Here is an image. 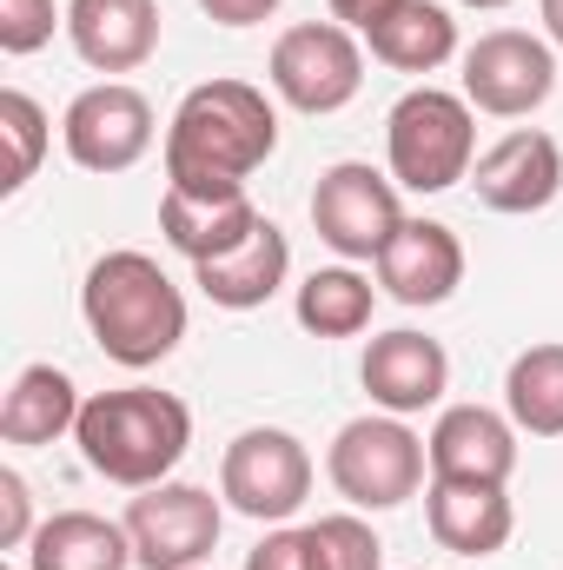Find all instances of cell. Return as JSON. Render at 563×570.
I'll use <instances>...</instances> for the list:
<instances>
[{
    "mask_svg": "<svg viewBox=\"0 0 563 570\" xmlns=\"http://www.w3.org/2000/svg\"><path fill=\"white\" fill-rule=\"evenodd\" d=\"M279 153V114L253 80H206L179 100L166 127V186L179 193H246V179Z\"/></svg>",
    "mask_w": 563,
    "mask_h": 570,
    "instance_id": "6da1fadb",
    "label": "cell"
},
{
    "mask_svg": "<svg viewBox=\"0 0 563 570\" xmlns=\"http://www.w3.org/2000/svg\"><path fill=\"white\" fill-rule=\"evenodd\" d=\"M80 318L113 365L152 372L186 338V292L152 253H107L80 285Z\"/></svg>",
    "mask_w": 563,
    "mask_h": 570,
    "instance_id": "7a4b0ae2",
    "label": "cell"
},
{
    "mask_svg": "<svg viewBox=\"0 0 563 570\" xmlns=\"http://www.w3.org/2000/svg\"><path fill=\"white\" fill-rule=\"evenodd\" d=\"M73 444H80L87 471H100L107 484L146 491V484H166L172 464L186 458V444H192V412H186V399L152 392V385L93 392V399L80 405Z\"/></svg>",
    "mask_w": 563,
    "mask_h": 570,
    "instance_id": "3957f363",
    "label": "cell"
},
{
    "mask_svg": "<svg viewBox=\"0 0 563 570\" xmlns=\"http://www.w3.org/2000/svg\"><path fill=\"white\" fill-rule=\"evenodd\" d=\"M385 159L405 193H451L477 166V114L464 94L412 87L385 120Z\"/></svg>",
    "mask_w": 563,
    "mask_h": 570,
    "instance_id": "277c9868",
    "label": "cell"
},
{
    "mask_svg": "<svg viewBox=\"0 0 563 570\" xmlns=\"http://www.w3.org/2000/svg\"><path fill=\"white\" fill-rule=\"evenodd\" d=\"M424 464H431L424 438L405 419H392V412L352 419L332 438V451H325V478L338 484V498L352 511H392V504L418 498Z\"/></svg>",
    "mask_w": 563,
    "mask_h": 570,
    "instance_id": "5b68a950",
    "label": "cell"
},
{
    "mask_svg": "<svg viewBox=\"0 0 563 570\" xmlns=\"http://www.w3.org/2000/svg\"><path fill=\"white\" fill-rule=\"evenodd\" d=\"M273 94L292 114H338L365 87V47L338 20H298L273 40Z\"/></svg>",
    "mask_w": 563,
    "mask_h": 570,
    "instance_id": "8992f818",
    "label": "cell"
},
{
    "mask_svg": "<svg viewBox=\"0 0 563 570\" xmlns=\"http://www.w3.org/2000/svg\"><path fill=\"white\" fill-rule=\"evenodd\" d=\"M219 498L253 518V524H285L312 498V451L279 425L239 431L219 458Z\"/></svg>",
    "mask_w": 563,
    "mask_h": 570,
    "instance_id": "52a82bcc",
    "label": "cell"
},
{
    "mask_svg": "<svg viewBox=\"0 0 563 570\" xmlns=\"http://www.w3.org/2000/svg\"><path fill=\"white\" fill-rule=\"evenodd\" d=\"M312 226L318 239L338 253V259H372L392 246V233L405 226V206H398V179H385L378 166L365 159H338L318 173L312 186Z\"/></svg>",
    "mask_w": 563,
    "mask_h": 570,
    "instance_id": "ba28073f",
    "label": "cell"
},
{
    "mask_svg": "<svg viewBox=\"0 0 563 570\" xmlns=\"http://www.w3.org/2000/svg\"><path fill=\"white\" fill-rule=\"evenodd\" d=\"M557 94V53L551 40L524 27H491L477 47H464V100L491 120H524Z\"/></svg>",
    "mask_w": 563,
    "mask_h": 570,
    "instance_id": "9c48e42d",
    "label": "cell"
},
{
    "mask_svg": "<svg viewBox=\"0 0 563 570\" xmlns=\"http://www.w3.org/2000/svg\"><path fill=\"white\" fill-rule=\"evenodd\" d=\"M127 538H134V558L146 570H199L219 544V498L206 484H146L140 498L127 504Z\"/></svg>",
    "mask_w": 563,
    "mask_h": 570,
    "instance_id": "30bf717a",
    "label": "cell"
},
{
    "mask_svg": "<svg viewBox=\"0 0 563 570\" xmlns=\"http://www.w3.org/2000/svg\"><path fill=\"white\" fill-rule=\"evenodd\" d=\"M60 140H67V159L87 173H127L152 153V100L127 80H100V87L73 94Z\"/></svg>",
    "mask_w": 563,
    "mask_h": 570,
    "instance_id": "8fae6325",
    "label": "cell"
},
{
    "mask_svg": "<svg viewBox=\"0 0 563 570\" xmlns=\"http://www.w3.org/2000/svg\"><path fill=\"white\" fill-rule=\"evenodd\" d=\"M431 478H464V484H511L517 471V425L511 412L491 405H444L424 438Z\"/></svg>",
    "mask_w": 563,
    "mask_h": 570,
    "instance_id": "7c38bea8",
    "label": "cell"
},
{
    "mask_svg": "<svg viewBox=\"0 0 563 570\" xmlns=\"http://www.w3.org/2000/svg\"><path fill=\"white\" fill-rule=\"evenodd\" d=\"M471 186L491 213H544L563 193V146L537 127H517L491 153H477L471 166Z\"/></svg>",
    "mask_w": 563,
    "mask_h": 570,
    "instance_id": "4fadbf2b",
    "label": "cell"
},
{
    "mask_svg": "<svg viewBox=\"0 0 563 570\" xmlns=\"http://www.w3.org/2000/svg\"><path fill=\"white\" fill-rule=\"evenodd\" d=\"M358 379H365V392H372L378 412H392V419H418V412H431V405L444 399V385H451V358H444L437 338H424V332H405V325H398V332H385V338L365 345Z\"/></svg>",
    "mask_w": 563,
    "mask_h": 570,
    "instance_id": "5bb4252c",
    "label": "cell"
},
{
    "mask_svg": "<svg viewBox=\"0 0 563 570\" xmlns=\"http://www.w3.org/2000/svg\"><path fill=\"white\" fill-rule=\"evenodd\" d=\"M378 285L398 305H444L464 285V246L444 219H405L378 253Z\"/></svg>",
    "mask_w": 563,
    "mask_h": 570,
    "instance_id": "9a60e30c",
    "label": "cell"
},
{
    "mask_svg": "<svg viewBox=\"0 0 563 570\" xmlns=\"http://www.w3.org/2000/svg\"><path fill=\"white\" fill-rule=\"evenodd\" d=\"M67 40L93 73H134L159 47V0H67Z\"/></svg>",
    "mask_w": 563,
    "mask_h": 570,
    "instance_id": "2e32d148",
    "label": "cell"
},
{
    "mask_svg": "<svg viewBox=\"0 0 563 570\" xmlns=\"http://www.w3.org/2000/svg\"><path fill=\"white\" fill-rule=\"evenodd\" d=\"M259 219H266V213L253 206V193H179V186L159 193V233H166V246H172L179 259H192V266H206V259L246 246V239L259 233Z\"/></svg>",
    "mask_w": 563,
    "mask_h": 570,
    "instance_id": "e0dca14e",
    "label": "cell"
},
{
    "mask_svg": "<svg viewBox=\"0 0 563 570\" xmlns=\"http://www.w3.org/2000/svg\"><path fill=\"white\" fill-rule=\"evenodd\" d=\"M424 524L444 551L457 558H491L511 544L517 531V511H511V491L504 484H464V478H431L424 491Z\"/></svg>",
    "mask_w": 563,
    "mask_h": 570,
    "instance_id": "ac0fdd59",
    "label": "cell"
},
{
    "mask_svg": "<svg viewBox=\"0 0 563 570\" xmlns=\"http://www.w3.org/2000/svg\"><path fill=\"white\" fill-rule=\"evenodd\" d=\"M285 273H292V246H285V233L273 219H259V233H253L246 246H233V253L192 266V285H199L213 305H226V312H259V305L285 285Z\"/></svg>",
    "mask_w": 563,
    "mask_h": 570,
    "instance_id": "d6986e66",
    "label": "cell"
},
{
    "mask_svg": "<svg viewBox=\"0 0 563 570\" xmlns=\"http://www.w3.org/2000/svg\"><path fill=\"white\" fill-rule=\"evenodd\" d=\"M134 538L127 524L100 511H53L27 538V570H134Z\"/></svg>",
    "mask_w": 563,
    "mask_h": 570,
    "instance_id": "ffe728a7",
    "label": "cell"
},
{
    "mask_svg": "<svg viewBox=\"0 0 563 570\" xmlns=\"http://www.w3.org/2000/svg\"><path fill=\"white\" fill-rule=\"evenodd\" d=\"M80 385L60 372V365H27L13 385H7V399H0V438L7 444H53V438H67V431L80 425Z\"/></svg>",
    "mask_w": 563,
    "mask_h": 570,
    "instance_id": "44dd1931",
    "label": "cell"
},
{
    "mask_svg": "<svg viewBox=\"0 0 563 570\" xmlns=\"http://www.w3.org/2000/svg\"><path fill=\"white\" fill-rule=\"evenodd\" d=\"M372 60L398 67V73H437L457 53V20L437 0H398L372 33H365Z\"/></svg>",
    "mask_w": 563,
    "mask_h": 570,
    "instance_id": "7402d4cb",
    "label": "cell"
},
{
    "mask_svg": "<svg viewBox=\"0 0 563 570\" xmlns=\"http://www.w3.org/2000/svg\"><path fill=\"white\" fill-rule=\"evenodd\" d=\"M504 412L531 438H563V345H531L504 372Z\"/></svg>",
    "mask_w": 563,
    "mask_h": 570,
    "instance_id": "603a6c76",
    "label": "cell"
},
{
    "mask_svg": "<svg viewBox=\"0 0 563 570\" xmlns=\"http://www.w3.org/2000/svg\"><path fill=\"white\" fill-rule=\"evenodd\" d=\"M372 305H378V292L365 273H352V266H318L312 279L298 285V325L312 332V338H358L365 325H372Z\"/></svg>",
    "mask_w": 563,
    "mask_h": 570,
    "instance_id": "cb8c5ba5",
    "label": "cell"
},
{
    "mask_svg": "<svg viewBox=\"0 0 563 570\" xmlns=\"http://www.w3.org/2000/svg\"><path fill=\"white\" fill-rule=\"evenodd\" d=\"M305 544H312V570H385V544L358 511H332L305 524Z\"/></svg>",
    "mask_w": 563,
    "mask_h": 570,
    "instance_id": "d4e9b609",
    "label": "cell"
},
{
    "mask_svg": "<svg viewBox=\"0 0 563 570\" xmlns=\"http://www.w3.org/2000/svg\"><path fill=\"white\" fill-rule=\"evenodd\" d=\"M0 134L13 146V159H7V193H20L33 173H40V153H47V114H40V100L33 94H20V87H7L0 94Z\"/></svg>",
    "mask_w": 563,
    "mask_h": 570,
    "instance_id": "484cf974",
    "label": "cell"
},
{
    "mask_svg": "<svg viewBox=\"0 0 563 570\" xmlns=\"http://www.w3.org/2000/svg\"><path fill=\"white\" fill-rule=\"evenodd\" d=\"M53 40V0H0V53H40Z\"/></svg>",
    "mask_w": 563,
    "mask_h": 570,
    "instance_id": "4316f807",
    "label": "cell"
},
{
    "mask_svg": "<svg viewBox=\"0 0 563 570\" xmlns=\"http://www.w3.org/2000/svg\"><path fill=\"white\" fill-rule=\"evenodd\" d=\"M33 498H27V478L20 471H0V551H27L33 538Z\"/></svg>",
    "mask_w": 563,
    "mask_h": 570,
    "instance_id": "83f0119b",
    "label": "cell"
},
{
    "mask_svg": "<svg viewBox=\"0 0 563 570\" xmlns=\"http://www.w3.org/2000/svg\"><path fill=\"white\" fill-rule=\"evenodd\" d=\"M246 570H312L305 531H266V538L246 551Z\"/></svg>",
    "mask_w": 563,
    "mask_h": 570,
    "instance_id": "f1b7e54d",
    "label": "cell"
},
{
    "mask_svg": "<svg viewBox=\"0 0 563 570\" xmlns=\"http://www.w3.org/2000/svg\"><path fill=\"white\" fill-rule=\"evenodd\" d=\"M199 7H206V20H219V27H259V20L279 13V0H199Z\"/></svg>",
    "mask_w": 563,
    "mask_h": 570,
    "instance_id": "f546056e",
    "label": "cell"
},
{
    "mask_svg": "<svg viewBox=\"0 0 563 570\" xmlns=\"http://www.w3.org/2000/svg\"><path fill=\"white\" fill-rule=\"evenodd\" d=\"M392 7H398V0H332V20H338V27H352V33H372Z\"/></svg>",
    "mask_w": 563,
    "mask_h": 570,
    "instance_id": "4dcf8cb0",
    "label": "cell"
},
{
    "mask_svg": "<svg viewBox=\"0 0 563 570\" xmlns=\"http://www.w3.org/2000/svg\"><path fill=\"white\" fill-rule=\"evenodd\" d=\"M537 13H544V33H551V47H563V0H537Z\"/></svg>",
    "mask_w": 563,
    "mask_h": 570,
    "instance_id": "1f68e13d",
    "label": "cell"
},
{
    "mask_svg": "<svg viewBox=\"0 0 563 570\" xmlns=\"http://www.w3.org/2000/svg\"><path fill=\"white\" fill-rule=\"evenodd\" d=\"M464 7H511V0H464Z\"/></svg>",
    "mask_w": 563,
    "mask_h": 570,
    "instance_id": "d6a6232c",
    "label": "cell"
},
{
    "mask_svg": "<svg viewBox=\"0 0 563 570\" xmlns=\"http://www.w3.org/2000/svg\"><path fill=\"white\" fill-rule=\"evenodd\" d=\"M199 570H206V564H199Z\"/></svg>",
    "mask_w": 563,
    "mask_h": 570,
    "instance_id": "836d02e7",
    "label": "cell"
}]
</instances>
